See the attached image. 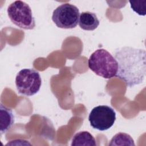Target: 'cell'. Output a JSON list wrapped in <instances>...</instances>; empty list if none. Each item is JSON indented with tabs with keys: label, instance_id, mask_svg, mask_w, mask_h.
<instances>
[{
	"label": "cell",
	"instance_id": "obj_1",
	"mask_svg": "<svg viewBox=\"0 0 146 146\" xmlns=\"http://www.w3.org/2000/svg\"><path fill=\"white\" fill-rule=\"evenodd\" d=\"M114 57L117 62L116 77L129 87L143 82L146 73V52L143 49L124 46L116 48Z\"/></svg>",
	"mask_w": 146,
	"mask_h": 146
},
{
	"label": "cell",
	"instance_id": "obj_2",
	"mask_svg": "<svg viewBox=\"0 0 146 146\" xmlns=\"http://www.w3.org/2000/svg\"><path fill=\"white\" fill-rule=\"evenodd\" d=\"M88 66L97 75L104 79L115 76L118 69L117 62L115 57L104 48L98 49L90 55Z\"/></svg>",
	"mask_w": 146,
	"mask_h": 146
},
{
	"label": "cell",
	"instance_id": "obj_3",
	"mask_svg": "<svg viewBox=\"0 0 146 146\" xmlns=\"http://www.w3.org/2000/svg\"><path fill=\"white\" fill-rule=\"evenodd\" d=\"M10 21L18 27L32 30L35 27L34 17L29 5L22 1H15L10 4L7 10Z\"/></svg>",
	"mask_w": 146,
	"mask_h": 146
},
{
	"label": "cell",
	"instance_id": "obj_4",
	"mask_svg": "<svg viewBox=\"0 0 146 146\" xmlns=\"http://www.w3.org/2000/svg\"><path fill=\"white\" fill-rule=\"evenodd\" d=\"M42 79L39 73L32 68L22 69L15 77V86L18 92L25 96L36 94L40 90Z\"/></svg>",
	"mask_w": 146,
	"mask_h": 146
},
{
	"label": "cell",
	"instance_id": "obj_5",
	"mask_svg": "<svg viewBox=\"0 0 146 146\" xmlns=\"http://www.w3.org/2000/svg\"><path fill=\"white\" fill-rule=\"evenodd\" d=\"M79 16V10L76 6L66 3L59 6L54 10L52 20L59 28L73 29L78 25Z\"/></svg>",
	"mask_w": 146,
	"mask_h": 146
},
{
	"label": "cell",
	"instance_id": "obj_6",
	"mask_svg": "<svg viewBox=\"0 0 146 146\" xmlns=\"http://www.w3.org/2000/svg\"><path fill=\"white\" fill-rule=\"evenodd\" d=\"M88 120L93 128L102 131H106L113 125L116 120V112L110 106H98L91 111Z\"/></svg>",
	"mask_w": 146,
	"mask_h": 146
},
{
	"label": "cell",
	"instance_id": "obj_7",
	"mask_svg": "<svg viewBox=\"0 0 146 146\" xmlns=\"http://www.w3.org/2000/svg\"><path fill=\"white\" fill-rule=\"evenodd\" d=\"M78 23L82 29L92 31L98 27L100 22L95 13L87 11L80 14Z\"/></svg>",
	"mask_w": 146,
	"mask_h": 146
},
{
	"label": "cell",
	"instance_id": "obj_8",
	"mask_svg": "<svg viewBox=\"0 0 146 146\" xmlns=\"http://www.w3.org/2000/svg\"><path fill=\"white\" fill-rule=\"evenodd\" d=\"M14 116L12 110L0 104V128L1 134L5 133L14 124Z\"/></svg>",
	"mask_w": 146,
	"mask_h": 146
},
{
	"label": "cell",
	"instance_id": "obj_9",
	"mask_svg": "<svg viewBox=\"0 0 146 146\" xmlns=\"http://www.w3.org/2000/svg\"><path fill=\"white\" fill-rule=\"evenodd\" d=\"M71 146H96V143L94 137L88 131H80L76 133L72 137Z\"/></svg>",
	"mask_w": 146,
	"mask_h": 146
},
{
	"label": "cell",
	"instance_id": "obj_10",
	"mask_svg": "<svg viewBox=\"0 0 146 146\" xmlns=\"http://www.w3.org/2000/svg\"><path fill=\"white\" fill-rule=\"evenodd\" d=\"M110 146L113 145H135L134 141L131 136L125 133L119 132L116 133L110 140L108 144Z\"/></svg>",
	"mask_w": 146,
	"mask_h": 146
},
{
	"label": "cell",
	"instance_id": "obj_11",
	"mask_svg": "<svg viewBox=\"0 0 146 146\" xmlns=\"http://www.w3.org/2000/svg\"><path fill=\"white\" fill-rule=\"evenodd\" d=\"M145 0L144 1H129V2L131 9L138 14L139 15H145V3H143Z\"/></svg>",
	"mask_w": 146,
	"mask_h": 146
}]
</instances>
